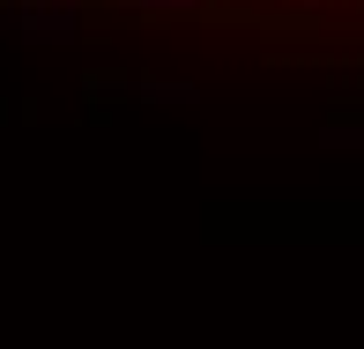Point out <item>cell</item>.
Instances as JSON below:
<instances>
[{"label": "cell", "mask_w": 364, "mask_h": 349, "mask_svg": "<svg viewBox=\"0 0 364 349\" xmlns=\"http://www.w3.org/2000/svg\"><path fill=\"white\" fill-rule=\"evenodd\" d=\"M0 23H8V30H30L38 45H68L75 30H82V15H75V0H30V8H8Z\"/></svg>", "instance_id": "1"}, {"label": "cell", "mask_w": 364, "mask_h": 349, "mask_svg": "<svg viewBox=\"0 0 364 349\" xmlns=\"http://www.w3.org/2000/svg\"><path fill=\"white\" fill-rule=\"evenodd\" d=\"M320 141H335V149H364V119H327Z\"/></svg>", "instance_id": "2"}, {"label": "cell", "mask_w": 364, "mask_h": 349, "mask_svg": "<svg viewBox=\"0 0 364 349\" xmlns=\"http://www.w3.org/2000/svg\"><path fill=\"white\" fill-rule=\"evenodd\" d=\"M156 104H193V82H141Z\"/></svg>", "instance_id": "3"}, {"label": "cell", "mask_w": 364, "mask_h": 349, "mask_svg": "<svg viewBox=\"0 0 364 349\" xmlns=\"http://www.w3.org/2000/svg\"><path fill=\"white\" fill-rule=\"evenodd\" d=\"M119 8H141V15H186V8H201V0H119Z\"/></svg>", "instance_id": "4"}]
</instances>
